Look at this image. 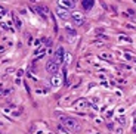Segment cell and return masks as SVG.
<instances>
[{
  "label": "cell",
  "mask_w": 136,
  "mask_h": 134,
  "mask_svg": "<svg viewBox=\"0 0 136 134\" xmlns=\"http://www.w3.org/2000/svg\"><path fill=\"white\" fill-rule=\"evenodd\" d=\"M93 3H95L93 0H83V7L86 10H89V9H92V7H93Z\"/></svg>",
  "instance_id": "cell-7"
},
{
  "label": "cell",
  "mask_w": 136,
  "mask_h": 134,
  "mask_svg": "<svg viewBox=\"0 0 136 134\" xmlns=\"http://www.w3.org/2000/svg\"><path fill=\"white\" fill-rule=\"evenodd\" d=\"M56 12H58V15H59V16H61V19H62V21H67L68 18H70V13H68V12H67V9L64 10V9H62V7H61V9H58Z\"/></svg>",
  "instance_id": "cell-6"
},
{
  "label": "cell",
  "mask_w": 136,
  "mask_h": 134,
  "mask_svg": "<svg viewBox=\"0 0 136 134\" xmlns=\"http://www.w3.org/2000/svg\"><path fill=\"white\" fill-rule=\"evenodd\" d=\"M33 2H37V0H33Z\"/></svg>",
  "instance_id": "cell-10"
},
{
  "label": "cell",
  "mask_w": 136,
  "mask_h": 134,
  "mask_svg": "<svg viewBox=\"0 0 136 134\" xmlns=\"http://www.w3.org/2000/svg\"><path fill=\"white\" fill-rule=\"evenodd\" d=\"M62 122H64V125H65V128L70 130L71 133H77V131L80 130V124L75 121V119H73V118H64Z\"/></svg>",
  "instance_id": "cell-1"
},
{
  "label": "cell",
  "mask_w": 136,
  "mask_h": 134,
  "mask_svg": "<svg viewBox=\"0 0 136 134\" xmlns=\"http://www.w3.org/2000/svg\"><path fill=\"white\" fill-rule=\"evenodd\" d=\"M64 50H62V47H59L58 50H56V53H55V57H53V61H56L59 65H61V62H62V59H64Z\"/></svg>",
  "instance_id": "cell-4"
},
{
  "label": "cell",
  "mask_w": 136,
  "mask_h": 134,
  "mask_svg": "<svg viewBox=\"0 0 136 134\" xmlns=\"http://www.w3.org/2000/svg\"><path fill=\"white\" fill-rule=\"evenodd\" d=\"M37 12H39V15H40L43 19H46V13H47L49 10H47V7H37Z\"/></svg>",
  "instance_id": "cell-8"
},
{
  "label": "cell",
  "mask_w": 136,
  "mask_h": 134,
  "mask_svg": "<svg viewBox=\"0 0 136 134\" xmlns=\"http://www.w3.org/2000/svg\"><path fill=\"white\" fill-rule=\"evenodd\" d=\"M13 21H15V24H16V27H18V28H21V22H19V19H16V18H15Z\"/></svg>",
  "instance_id": "cell-9"
},
{
  "label": "cell",
  "mask_w": 136,
  "mask_h": 134,
  "mask_svg": "<svg viewBox=\"0 0 136 134\" xmlns=\"http://www.w3.org/2000/svg\"><path fill=\"white\" fill-rule=\"evenodd\" d=\"M58 68H59V63L56 61H53V59H50L47 62V65H46V71L49 74H56L58 72Z\"/></svg>",
  "instance_id": "cell-2"
},
{
  "label": "cell",
  "mask_w": 136,
  "mask_h": 134,
  "mask_svg": "<svg viewBox=\"0 0 136 134\" xmlns=\"http://www.w3.org/2000/svg\"><path fill=\"white\" fill-rule=\"evenodd\" d=\"M71 16H73L74 22L77 24V25H81V24H83V21H84V19H83V15H81V13H77V12H74V13H73Z\"/></svg>",
  "instance_id": "cell-5"
},
{
  "label": "cell",
  "mask_w": 136,
  "mask_h": 134,
  "mask_svg": "<svg viewBox=\"0 0 136 134\" xmlns=\"http://www.w3.org/2000/svg\"><path fill=\"white\" fill-rule=\"evenodd\" d=\"M59 6L65 7V9H73V6H74V0H59Z\"/></svg>",
  "instance_id": "cell-3"
}]
</instances>
